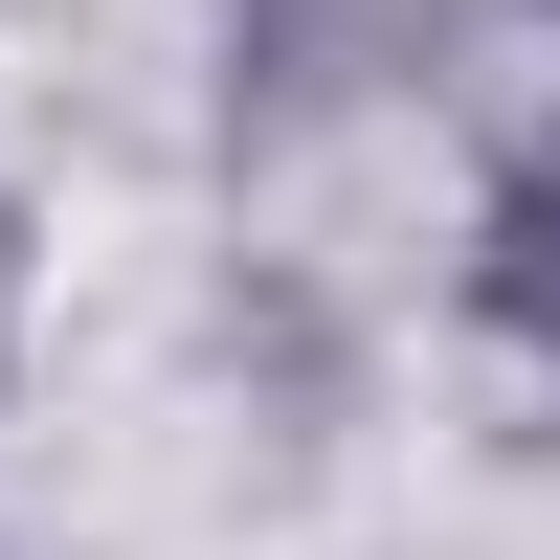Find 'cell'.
<instances>
[{
    "label": "cell",
    "instance_id": "cell-1",
    "mask_svg": "<svg viewBox=\"0 0 560 560\" xmlns=\"http://www.w3.org/2000/svg\"><path fill=\"white\" fill-rule=\"evenodd\" d=\"M471 337L560 404V158H516V179L471 202Z\"/></svg>",
    "mask_w": 560,
    "mask_h": 560
},
{
    "label": "cell",
    "instance_id": "cell-2",
    "mask_svg": "<svg viewBox=\"0 0 560 560\" xmlns=\"http://www.w3.org/2000/svg\"><path fill=\"white\" fill-rule=\"evenodd\" d=\"M538 23H560V0H538Z\"/></svg>",
    "mask_w": 560,
    "mask_h": 560
}]
</instances>
